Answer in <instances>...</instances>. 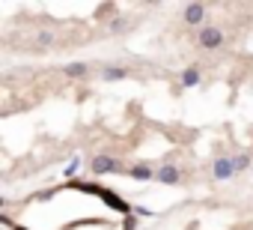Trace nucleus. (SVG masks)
I'll list each match as a JSON object with an SVG mask.
<instances>
[{
  "label": "nucleus",
  "mask_w": 253,
  "mask_h": 230,
  "mask_svg": "<svg viewBox=\"0 0 253 230\" xmlns=\"http://www.w3.org/2000/svg\"><path fill=\"white\" fill-rule=\"evenodd\" d=\"M220 42H223V33H220L217 27H206V30L200 33V45H203V48H217Z\"/></svg>",
  "instance_id": "obj_1"
},
{
  "label": "nucleus",
  "mask_w": 253,
  "mask_h": 230,
  "mask_svg": "<svg viewBox=\"0 0 253 230\" xmlns=\"http://www.w3.org/2000/svg\"><path fill=\"white\" fill-rule=\"evenodd\" d=\"M92 171H95V173H116L119 165H116V159H110V156H98V159H92Z\"/></svg>",
  "instance_id": "obj_2"
},
{
  "label": "nucleus",
  "mask_w": 253,
  "mask_h": 230,
  "mask_svg": "<svg viewBox=\"0 0 253 230\" xmlns=\"http://www.w3.org/2000/svg\"><path fill=\"white\" fill-rule=\"evenodd\" d=\"M235 173L232 159H214V179H229Z\"/></svg>",
  "instance_id": "obj_3"
},
{
  "label": "nucleus",
  "mask_w": 253,
  "mask_h": 230,
  "mask_svg": "<svg viewBox=\"0 0 253 230\" xmlns=\"http://www.w3.org/2000/svg\"><path fill=\"white\" fill-rule=\"evenodd\" d=\"M203 15H206V6H203V3H191V6L185 9V21H188V24H200Z\"/></svg>",
  "instance_id": "obj_4"
},
{
  "label": "nucleus",
  "mask_w": 253,
  "mask_h": 230,
  "mask_svg": "<svg viewBox=\"0 0 253 230\" xmlns=\"http://www.w3.org/2000/svg\"><path fill=\"white\" fill-rule=\"evenodd\" d=\"M158 179H161V182H170V185H173V182H179V171H176L173 165H164V168L158 171Z\"/></svg>",
  "instance_id": "obj_5"
},
{
  "label": "nucleus",
  "mask_w": 253,
  "mask_h": 230,
  "mask_svg": "<svg viewBox=\"0 0 253 230\" xmlns=\"http://www.w3.org/2000/svg\"><path fill=\"white\" fill-rule=\"evenodd\" d=\"M194 84H200V69L197 66H191V69L182 72V87H194Z\"/></svg>",
  "instance_id": "obj_6"
},
{
  "label": "nucleus",
  "mask_w": 253,
  "mask_h": 230,
  "mask_svg": "<svg viewBox=\"0 0 253 230\" xmlns=\"http://www.w3.org/2000/svg\"><path fill=\"white\" fill-rule=\"evenodd\" d=\"M66 75H72V78L86 75V63H72V66H66Z\"/></svg>",
  "instance_id": "obj_7"
},
{
  "label": "nucleus",
  "mask_w": 253,
  "mask_h": 230,
  "mask_svg": "<svg viewBox=\"0 0 253 230\" xmlns=\"http://www.w3.org/2000/svg\"><path fill=\"white\" fill-rule=\"evenodd\" d=\"M232 165H235V171H247V168H250V156H247V153H241V156H235V159H232Z\"/></svg>",
  "instance_id": "obj_8"
},
{
  "label": "nucleus",
  "mask_w": 253,
  "mask_h": 230,
  "mask_svg": "<svg viewBox=\"0 0 253 230\" xmlns=\"http://www.w3.org/2000/svg\"><path fill=\"white\" fill-rule=\"evenodd\" d=\"M131 176H134V179H149L152 171H149L146 165H137V168H131Z\"/></svg>",
  "instance_id": "obj_9"
},
{
  "label": "nucleus",
  "mask_w": 253,
  "mask_h": 230,
  "mask_svg": "<svg viewBox=\"0 0 253 230\" xmlns=\"http://www.w3.org/2000/svg\"><path fill=\"white\" fill-rule=\"evenodd\" d=\"M104 78H107V81H116V78H125V69H119V66H110V69L104 72Z\"/></svg>",
  "instance_id": "obj_10"
},
{
  "label": "nucleus",
  "mask_w": 253,
  "mask_h": 230,
  "mask_svg": "<svg viewBox=\"0 0 253 230\" xmlns=\"http://www.w3.org/2000/svg\"><path fill=\"white\" fill-rule=\"evenodd\" d=\"M78 173V159H72V165L66 168V176H75Z\"/></svg>",
  "instance_id": "obj_11"
},
{
  "label": "nucleus",
  "mask_w": 253,
  "mask_h": 230,
  "mask_svg": "<svg viewBox=\"0 0 253 230\" xmlns=\"http://www.w3.org/2000/svg\"><path fill=\"white\" fill-rule=\"evenodd\" d=\"M39 42H42V45H51V42H54V36H51V33H39Z\"/></svg>",
  "instance_id": "obj_12"
},
{
  "label": "nucleus",
  "mask_w": 253,
  "mask_h": 230,
  "mask_svg": "<svg viewBox=\"0 0 253 230\" xmlns=\"http://www.w3.org/2000/svg\"><path fill=\"white\" fill-rule=\"evenodd\" d=\"M15 230H24V227H15Z\"/></svg>",
  "instance_id": "obj_13"
}]
</instances>
